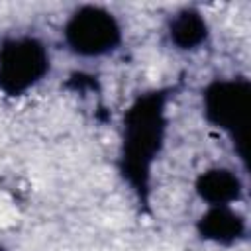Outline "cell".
I'll return each mask as SVG.
<instances>
[{"label": "cell", "mask_w": 251, "mask_h": 251, "mask_svg": "<svg viewBox=\"0 0 251 251\" xmlns=\"http://www.w3.org/2000/svg\"><path fill=\"white\" fill-rule=\"evenodd\" d=\"M208 37V24L194 8H184L169 20V39L176 49H198Z\"/></svg>", "instance_id": "8992f818"}, {"label": "cell", "mask_w": 251, "mask_h": 251, "mask_svg": "<svg viewBox=\"0 0 251 251\" xmlns=\"http://www.w3.org/2000/svg\"><path fill=\"white\" fill-rule=\"evenodd\" d=\"M61 33L67 49L84 59L112 55L122 43V24L116 14L94 4L75 8L65 20Z\"/></svg>", "instance_id": "7a4b0ae2"}, {"label": "cell", "mask_w": 251, "mask_h": 251, "mask_svg": "<svg viewBox=\"0 0 251 251\" xmlns=\"http://www.w3.org/2000/svg\"><path fill=\"white\" fill-rule=\"evenodd\" d=\"M51 69L45 43L33 35H16L0 47V88L10 96H20L39 84Z\"/></svg>", "instance_id": "277c9868"}, {"label": "cell", "mask_w": 251, "mask_h": 251, "mask_svg": "<svg viewBox=\"0 0 251 251\" xmlns=\"http://www.w3.org/2000/svg\"><path fill=\"white\" fill-rule=\"evenodd\" d=\"M0 251H2V249H0Z\"/></svg>", "instance_id": "ba28073f"}, {"label": "cell", "mask_w": 251, "mask_h": 251, "mask_svg": "<svg viewBox=\"0 0 251 251\" xmlns=\"http://www.w3.org/2000/svg\"><path fill=\"white\" fill-rule=\"evenodd\" d=\"M249 92V80L245 78H220L204 90V114L208 122L231 137L241 161H247Z\"/></svg>", "instance_id": "3957f363"}, {"label": "cell", "mask_w": 251, "mask_h": 251, "mask_svg": "<svg viewBox=\"0 0 251 251\" xmlns=\"http://www.w3.org/2000/svg\"><path fill=\"white\" fill-rule=\"evenodd\" d=\"M165 124V98L161 92L143 94L126 112L122 171L135 190L147 184L151 165L163 143Z\"/></svg>", "instance_id": "6da1fadb"}, {"label": "cell", "mask_w": 251, "mask_h": 251, "mask_svg": "<svg viewBox=\"0 0 251 251\" xmlns=\"http://www.w3.org/2000/svg\"><path fill=\"white\" fill-rule=\"evenodd\" d=\"M241 180L231 169H210L196 180V192L208 206H231L241 196Z\"/></svg>", "instance_id": "5b68a950"}, {"label": "cell", "mask_w": 251, "mask_h": 251, "mask_svg": "<svg viewBox=\"0 0 251 251\" xmlns=\"http://www.w3.org/2000/svg\"><path fill=\"white\" fill-rule=\"evenodd\" d=\"M243 231L245 224L231 206H212L200 220V233L216 243H233Z\"/></svg>", "instance_id": "52a82bcc"}]
</instances>
